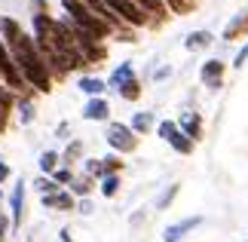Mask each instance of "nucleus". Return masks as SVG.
<instances>
[{
    "instance_id": "f257e3e1",
    "label": "nucleus",
    "mask_w": 248,
    "mask_h": 242,
    "mask_svg": "<svg viewBox=\"0 0 248 242\" xmlns=\"http://www.w3.org/2000/svg\"><path fill=\"white\" fill-rule=\"evenodd\" d=\"M9 55H13V65L18 67L22 80L28 83V89H37V92H52V77H49V67H46L43 55L37 52V46L31 40V34L22 31L13 43L6 46Z\"/></svg>"
},
{
    "instance_id": "f03ea898",
    "label": "nucleus",
    "mask_w": 248,
    "mask_h": 242,
    "mask_svg": "<svg viewBox=\"0 0 248 242\" xmlns=\"http://www.w3.org/2000/svg\"><path fill=\"white\" fill-rule=\"evenodd\" d=\"M59 3H62V9H64V18H68L71 25H77L83 34H89L92 40L104 43V40H110V37H113L110 25L101 22V18L92 13V9H86V6L80 3V0H59Z\"/></svg>"
},
{
    "instance_id": "7ed1b4c3",
    "label": "nucleus",
    "mask_w": 248,
    "mask_h": 242,
    "mask_svg": "<svg viewBox=\"0 0 248 242\" xmlns=\"http://www.w3.org/2000/svg\"><path fill=\"white\" fill-rule=\"evenodd\" d=\"M101 3L108 6L123 25H129L132 31H135V28H150V18L141 13V9L132 3V0H101Z\"/></svg>"
},
{
    "instance_id": "20e7f679",
    "label": "nucleus",
    "mask_w": 248,
    "mask_h": 242,
    "mask_svg": "<svg viewBox=\"0 0 248 242\" xmlns=\"http://www.w3.org/2000/svg\"><path fill=\"white\" fill-rule=\"evenodd\" d=\"M104 138H108V144H110L117 153H132V150L138 147V135L132 132L129 126H123V123H110Z\"/></svg>"
},
{
    "instance_id": "39448f33",
    "label": "nucleus",
    "mask_w": 248,
    "mask_h": 242,
    "mask_svg": "<svg viewBox=\"0 0 248 242\" xmlns=\"http://www.w3.org/2000/svg\"><path fill=\"white\" fill-rule=\"evenodd\" d=\"M156 132H159V138H166V141L171 144V147H175V150L181 153V157H190V153H193V147H196V144H193V141H190L184 132L178 129V123H175V120H163Z\"/></svg>"
},
{
    "instance_id": "423d86ee",
    "label": "nucleus",
    "mask_w": 248,
    "mask_h": 242,
    "mask_svg": "<svg viewBox=\"0 0 248 242\" xmlns=\"http://www.w3.org/2000/svg\"><path fill=\"white\" fill-rule=\"evenodd\" d=\"M141 13H144L147 18H150V31H156V28H163L169 18H171V13L166 9V3L163 0H132Z\"/></svg>"
},
{
    "instance_id": "0eeeda50",
    "label": "nucleus",
    "mask_w": 248,
    "mask_h": 242,
    "mask_svg": "<svg viewBox=\"0 0 248 242\" xmlns=\"http://www.w3.org/2000/svg\"><path fill=\"white\" fill-rule=\"evenodd\" d=\"M224 74H227V65L221 59H208L202 65V71H199V77H202V83L208 86V89H221V86H224Z\"/></svg>"
},
{
    "instance_id": "6e6552de",
    "label": "nucleus",
    "mask_w": 248,
    "mask_h": 242,
    "mask_svg": "<svg viewBox=\"0 0 248 242\" xmlns=\"http://www.w3.org/2000/svg\"><path fill=\"white\" fill-rule=\"evenodd\" d=\"M9 215H13V230L22 227V218H25V181H16L13 187V196H9Z\"/></svg>"
},
{
    "instance_id": "1a4fd4ad",
    "label": "nucleus",
    "mask_w": 248,
    "mask_h": 242,
    "mask_svg": "<svg viewBox=\"0 0 248 242\" xmlns=\"http://www.w3.org/2000/svg\"><path fill=\"white\" fill-rule=\"evenodd\" d=\"M199 224H202V215H193V218H184V221H178V224L166 227L163 242H181V236H187L190 230H196Z\"/></svg>"
},
{
    "instance_id": "9d476101",
    "label": "nucleus",
    "mask_w": 248,
    "mask_h": 242,
    "mask_svg": "<svg viewBox=\"0 0 248 242\" xmlns=\"http://www.w3.org/2000/svg\"><path fill=\"white\" fill-rule=\"evenodd\" d=\"M178 129L187 135L190 141H199L202 138V113H196V111H190V113H181V120H178Z\"/></svg>"
},
{
    "instance_id": "9b49d317",
    "label": "nucleus",
    "mask_w": 248,
    "mask_h": 242,
    "mask_svg": "<svg viewBox=\"0 0 248 242\" xmlns=\"http://www.w3.org/2000/svg\"><path fill=\"white\" fill-rule=\"evenodd\" d=\"M242 37H248V9H242L239 16H233L230 22H227V28H224V40L227 43H236V40H242Z\"/></svg>"
},
{
    "instance_id": "f8f14e48",
    "label": "nucleus",
    "mask_w": 248,
    "mask_h": 242,
    "mask_svg": "<svg viewBox=\"0 0 248 242\" xmlns=\"http://www.w3.org/2000/svg\"><path fill=\"white\" fill-rule=\"evenodd\" d=\"M16 101H18V95H13V92H9L3 83H0V135H3V132L9 129V120H13Z\"/></svg>"
},
{
    "instance_id": "ddd939ff",
    "label": "nucleus",
    "mask_w": 248,
    "mask_h": 242,
    "mask_svg": "<svg viewBox=\"0 0 248 242\" xmlns=\"http://www.w3.org/2000/svg\"><path fill=\"white\" fill-rule=\"evenodd\" d=\"M83 117L92 120V123H108V120H110V104H108V98H92V101H86Z\"/></svg>"
},
{
    "instance_id": "4468645a",
    "label": "nucleus",
    "mask_w": 248,
    "mask_h": 242,
    "mask_svg": "<svg viewBox=\"0 0 248 242\" xmlns=\"http://www.w3.org/2000/svg\"><path fill=\"white\" fill-rule=\"evenodd\" d=\"M40 199H43V206H46V209H62V211H74V209H77V199H74L68 190L46 193V196H40Z\"/></svg>"
},
{
    "instance_id": "2eb2a0df",
    "label": "nucleus",
    "mask_w": 248,
    "mask_h": 242,
    "mask_svg": "<svg viewBox=\"0 0 248 242\" xmlns=\"http://www.w3.org/2000/svg\"><path fill=\"white\" fill-rule=\"evenodd\" d=\"M92 184H95V178H89V175H74V181L68 184V193H71V196L74 199H77V196H83V199H89V193H92Z\"/></svg>"
},
{
    "instance_id": "dca6fc26",
    "label": "nucleus",
    "mask_w": 248,
    "mask_h": 242,
    "mask_svg": "<svg viewBox=\"0 0 248 242\" xmlns=\"http://www.w3.org/2000/svg\"><path fill=\"white\" fill-rule=\"evenodd\" d=\"M132 77H135V67H132V62H123L117 71L108 77V86H110V89H120V86L126 83V80H132Z\"/></svg>"
},
{
    "instance_id": "f3484780",
    "label": "nucleus",
    "mask_w": 248,
    "mask_h": 242,
    "mask_svg": "<svg viewBox=\"0 0 248 242\" xmlns=\"http://www.w3.org/2000/svg\"><path fill=\"white\" fill-rule=\"evenodd\" d=\"M80 157H83V141L80 138H74L68 147H64V153H59V160L64 162V169H71V166H77L80 162Z\"/></svg>"
},
{
    "instance_id": "a211bd4d",
    "label": "nucleus",
    "mask_w": 248,
    "mask_h": 242,
    "mask_svg": "<svg viewBox=\"0 0 248 242\" xmlns=\"http://www.w3.org/2000/svg\"><path fill=\"white\" fill-rule=\"evenodd\" d=\"M129 129L135 132V135H147L150 129H154V113H150V111L135 113V117H132V126H129Z\"/></svg>"
},
{
    "instance_id": "6ab92c4d",
    "label": "nucleus",
    "mask_w": 248,
    "mask_h": 242,
    "mask_svg": "<svg viewBox=\"0 0 248 242\" xmlns=\"http://www.w3.org/2000/svg\"><path fill=\"white\" fill-rule=\"evenodd\" d=\"M163 3L171 16H190L199 6V0H163Z\"/></svg>"
},
{
    "instance_id": "aec40b11",
    "label": "nucleus",
    "mask_w": 248,
    "mask_h": 242,
    "mask_svg": "<svg viewBox=\"0 0 248 242\" xmlns=\"http://www.w3.org/2000/svg\"><path fill=\"white\" fill-rule=\"evenodd\" d=\"M80 89L89 95V98H101V92L108 89L104 80H95V77H80Z\"/></svg>"
},
{
    "instance_id": "412c9836",
    "label": "nucleus",
    "mask_w": 248,
    "mask_h": 242,
    "mask_svg": "<svg viewBox=\"0 0 248 242\" xmlns=\"http://www.w3.org/2000/svg\"><path fill=\"white\" fill-rule=\"evenodd\" d=\"M212 40H215V37L208 34V31H193V34L184 40V46H187L190 52H196V49H205V46H212Z\"/></svg>"
},
{
    "instance_id": "4be33fe9",
    "label": "nucleus",
    "mask_w": 248,
    "mask_h": 242,
    "mask_svg": "<svg viewBox=\"0 0 248 242\" xmlns=\"http://www.w3.org/2000/svg\"><path fill=\"white\" fill-rule=\"evenodd\" d=\"M120 98L123 101H138L141 98V80L138 77H132V80H126L120 86Z\"/></svg>"
},
{
    "instance_id": "5701e85b",
    "label": "nucleus",
    "mask_w": 248,
    "mask_h": 242,
    "mask_svg": "<svg viewBox=\"0 0 248 242\" xmlns=\"http://www.w3.org/2000/svg\"><path fill=\"white\" fill-rule=\"evenodd\" d=\"M123 166H126V162H123L120 153H110V157L101 160V172H104V175H120ZM104 175H101V178H104Z\"/></svg>"
},
{
    "instance_id": "b1692460",
    "label": "nucleus",
    "mask_w": 248,
    "mask_h": 242,
    "mask_svg": "<svg viewBox=\"0 0 248 242\" xmlns=\"http://www.w3.org/2000/svg\"><path fill=\"white\" fill-rule=\"evenodd\" d=\"M59 162H62L59 160V150H46L43 157H40V169L46 172V175H52V172L59 169Z\"/></svg>"
},
{
    "instance_id": "393cba45",
    "label": "nucleus",
    "mask_w": 248,
    "mask_h": 242,
    "mask_svg": "<svg viewBox=\"0 0 248 242\" xmlns=\"http://www.w3.org/2000/svg\"><path fill=\"white\" fill-rule=\"evenodd\" d=\"M98 187H101L104 196H117V193H120V175H104Z\"/></svg>"
},
{
    "instance_id": "a878e982",
    "label": "nucleus",
    "mask_w": 248,
    "mask_h": 242,
    "mask_svg": "<svg viewBox=\"0 0 248 242\" xmlns=\"http://www.w3.org/2000/svg\"><path fill=\"white\" fill-rule=\"evenodd\" d=\"M16 108H18V113H22V123H31V120H34V104H31V95L18 98V101H16Z\"/></svg>"
},
{
    "instance_id": "bb28decb",
    "label": "nucleus",
    "mask_w": 248,
    "mask_h": 242,
    "mask_svg": "<svg viewBox=\"0 0 248 242\" xmlns=\"http://www.w3.org/2000/svg\"><path fill=\"white\" fill-rule=\"evenodd\" d=\"M34 187H37V193L40 196H46V193H55V190H62L59 184H55L52 178H40V181H34Z\"/></svg>"
},
{
    "instance_id": "cd10ccee",
    "label": "nucleus",
    "mask_w": 248,
    "mask_h": 242,
    "mask_svg": "<svg viewBox=\"0 0 248 242\" xmlns=\"http://www.w3.org/2000/svg\"><path fill=\"white\" fill-rule=\"evenodd\" d=\"M83 175L101 178V175H104V172H101V160H86V162H83Z\"/></svg>"
},
{
    "instance_id": "c85d7f7f",
    "label": "nucleus",
    "mask_w": 248,
    "mask_h": 242,
    "mask_svg": "<svg viewBox=\"0 0 248 242\" xmlns=\"http://www.w3.org/2000/svg\"><path fill=\"white\" fill-rule=\"evenodd\" d=\"M52 181L59 184V187H64V184H71V181H74V172L62 166V169H55V172H52Z\"/></svg>"
},
{
    "instance_id": "c756f323",
    "label": "nucleus",
    "mask_w": 248,
    "mask_h": 242,
    "mask_svg": "<svg viewBox=\"0 0 248 242\" xmlns=\"http://www.w3.org/2000/svg\"><path fill=\"white\" fill-rule=\"evenodd\" d=\"M178 190H181V187H178V184H171V187H169V190L163 193V199H159V202H156V209H166V206H169V202H171V199H175V193H178Z\"/></svg>"
},
{
    "instance_id": "7c9ffc66",
    "label": "nucleus",
    "mask_w": 248,
    "mask_h": 242,
    "mask_svg": "<svg viewBox=\"0 0 248 242\" xmlns=\"http://www.w3.org/2000/svg\"><path fill=\"white\" fill-rule=\"evenodd\" d=\"M9 227H13V221H9V215H3V211H0V242H6Z\"/></svg>"
},
{
    "instance_id": "2f4dec72",
    "label": "nucleus",
    "mask_w": 248,
    "mask_h": 242,
    "mask_svg": "<svg viewBox=\"0 0 248 242\" xmlns=\"http://www.w3.org/2000/svg\"><path fill=\"white\" fill-rule=\"evenodd\" d=\"M245 59H248V43H245L242 49H239V55H236V62H233V67H242V65H245Z\"/></svg>"
},
{
    "instance_id": "473e14b6",
    "label": "nucleus",
    "mask_w": 248,
    "mask_h": 242,
    "mask_svg": "<svg viewBox=\"0 0 248 242\" xmlns=\"http://www.w3.org/2000/svg\"><path fill=\"white\" fill-rule=\"evenodd\" d=\"M3 181H9V162L0 157V184H3Z\"/></svg>"
},
{
    "instance_id": "72a5a7b5",
    "label": "nucleus",
    "mask_w": 248,
    "mask_h": 242,
    "mask_svg": "<svg viewBox=\"0 0 248 242\" xmlns=\"http://www.w3.org/2000/svg\"><path fill=\"white\" fill-rule=\"evenodd\" d=\"M77 209L83 211V215H89V211H92V206H89V199H83V202H77Z\"/></svg>"
},
{
    "instance_id": "f704fd0d",
    "label": "nucleus",
    "mask_w": 248,
    "mask_h": 242,
    "mask_svg": "<svg viewBox=\"0 0 248 242\" xmlns=\"http://www.w3.org/2000/svg\"><path fill=\"white\" fill-rule=\"evenodd\" d=\"M166 77H169V67H163V71H156V74H154V80H166Z\"/></svg>"
},
{
    "instance_id": "c9c22d12",
    "label": "nucleus",
    "mask_w": 248,
    "mask_h": 242,
    "mask_svg": "<svg viewBox=\"0 0 248 242\" xmlns=\"http://www.w3.org/2000/svg\"><path fill=\"white\" fill-rule=\"evenodd\" d=\"M62 239H64V242H74V239H71V233H68V230H62Z\"/></svg>"
},
{
    "instance_id": "e433bc0d",
    "label": "nucleus",
    "mask_w": 248,
    "mask_h": 242,
    "mask_svg": "<svg viewBox=\"0 0 248 242\" xmlns=\"http://www.w3.org/2000/svg\"><path fill=\"white\" fill-rule=\"evenodd\" d=\"M0 202H3V190H0Z\"/></svg>"
}]
</instances>
